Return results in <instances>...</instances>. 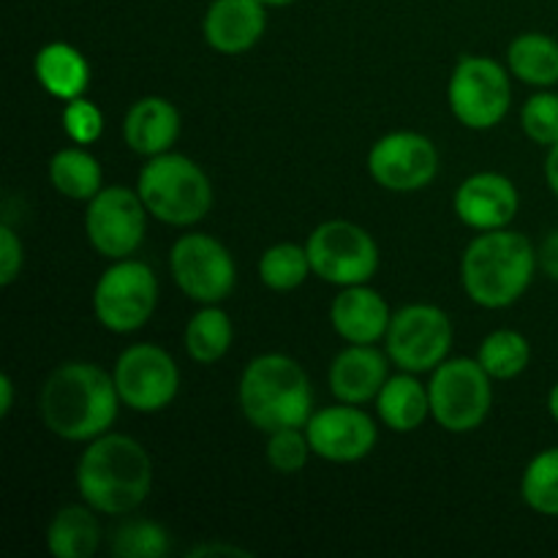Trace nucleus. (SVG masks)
<instances>
[{
  "instance_id": "1",
  "label": "nucleus",
  "mask_w": 558,
  "mask_h": 558,
  "mask_svg": "<svg viewBox=\"0 0 558 558\" xmlns=\"http://www.w3.org/2000/svg\"><path fill=\"white\" fill-rule=\"evenodd\" d=\"M114 376L96 363H63L47 376L38 414L49 434L65 441H93L112 428L120 409Z\"/></svg>"
},
{
  "instance_id": "2",
  "label": "nucleus",
  "mask_w": 558,
  "mask_h": 558,
  "mask_svg": "<svg viewBox=\"0 0 558 558\" xmlns=\"http://www.w3.org/2000/svg\"><path fill=\"white\" fill-rule=\"evenodd\" d=\"M76 488L101 515H129L153 488L150 452L131 436L107 430L80 456Z\"/></svg>"
},
{
  "instance_id": "3",
  "label": "nucleus",
  "mask_w": 558,
  "mask_h": 558,
  "mask_svg": "<svg viewBox=\"0 0 558 558\" xmlns=\"http://www.w3.org/2000/svg\"><path fill=\"white\" fill-rule=\"evenodd\" d=\"M537 248L532 240L510 229L480 232L461 259V281L472 303L499 311L518 303L537 272Z\"/></svg>"
},
{
  "instance_id": "4",
  "label": "nucleus",
  "mask_w": 558,
  "mask_h": 558,
  "mask_svg": "<svg viewBox=\"0 0 558 558\" xmlns=\"http://www.w3.org/2000/svg\"><path fill=\"white\" fill-rule=\"evenodd\" d=\"M245 420L262 434L305 428L314 414V390L303 365L289 354H259L245 365L238 385Z\"/></svg>"
},
{
  "instance_id": "5",
  "label": "nucleus",
  "mask_w": 558,
  "mask_h": 558,
  "mask_svg": "<svg viewBox=\"0 0 558 558\" xmlns=\"http://www.w3.org/2000/svg\"><path fill=\"white\" fill-rule=\"evenodd\" d=\"M142 202L153 218L172 227H191L213 207V185L205 169L183 153H161L142 167L136 180Z\"/></svg>"
},
{
  "instance_id": "6",
  "label": "nucleus",
  "mask_w": 558,
  "mask_h": 558,
  "mask_svg": "<svg viewBox=\"0 0 558 558\" xmlns=\"http://www.w3.org/2000/svg\"><path fill=\"white\" fill-rule=\"evenodd\" d=\"M430 417L450 434H472L494 407L488 371L472 357H447L428 381Z\"/></svg>"
},
{
  "instance_id": "7",
  "label": "nucleus",
  "mask_w": 558,
  "mask_h": 558,
  "mask_svg": "<svg viewBox=\"0 0 558 558\" xmlns=\"http://www.w3.org/2000/svg\"><path fill=\"white\" fill-rule=\"evenodd\" d=\"M447 101L458 123L472 131H488L499 125L510 109V76L494 58L466 54L452 69Z\"/></svg>"
},
{
  "instance_id": "8",
  "label": "nucleus",
  "mask_w": 558,
  "mask_h": 558,
  "mask_svg": "<svg viewBox=\"0 0 558 558\" xmlns=\"http://www.w3.org/2000/svg\"><path fill=\"white\" fill-rule=\"evenodd\" d=\"M158 305V281L145 262L118 259L101 272L93 292V311L109 332H136Z\"/></svg>"
},
{
  "instance_id": "9",
  "label": "nucleus",
  "mask_w": 558,
  "mask_h": 558,
  "mask_svg": "<svg viewBox=\"0 0 558 558\" xmlns=\"http://www.w3.org/2000/svg\"><path fill=\"white\" fill-rule=\"evenodd\" d=\"M308 259L314 276L336 287L368 283L379 270V245L352 221H325L311 232Z\"/></svg>"
},
{
  "instance_id": "10",
  "label": "nucleus",
  "mask_w": 558,
  "mask_h": 558,
  "mask_svg": "<svg viewBox=\"0 0 558 558\" xmlns=\"http://www.w3.org/2000/svg\"><path fill=\"white\" fill-rule=\"evenodd\" d=\"M392 365L407 374L439 368L452 349V322L441 308L414 303L396 311L385 336Z\"/></svg>"
},
{
  "instance_id": "11",
  "label": "nucleus",
  "mask_w": 558,
  "mask_h": 558,
  "mask_svg": "<svg viewBox=\"0 0 558 558\" xmlns=\"http://www.w3.org/2000/svg\"><path fill=\"white\" fill-rule=\"evenodd\" d=\"M169 270L180 292L202 305H218L227 300L238 281V267L227 245L202 232L183 234L172 245Z\"/></svg>"
},
{
  "instance_id": "12",
  "label": "nucleus",
  "mask_w": 558,
  "mask_h": 558,
  "mask_svg": "<svg viewBox=\"0 0 558 558\" xmlns=\"http://www.w3.org/2000/svg\"><path fill=\"white\" fill-rule=\"evenodd\" d=\"M147 216L150 213H147L140 191H131L125 185H109L87 202V240L107 259H129L145 240Z\"/></svg>"
},
{
  "instance_id": "13",
  "label": "nucleus",
  "mask_w": 558,
  "mask_h": 558,
  "mask_svg": "<svg viewBox=\"0 0 558 558\" xmlns=\"http://www.w3.org/2000/svg\"><path fill=\"white\" fill-rule=\"evenodd\" d=\"M114 387L120 401L140 414L167 409L180 390L178 363L167 349L153 343H134L114 363Z\"/></svg>"
},
{
  "instance_id": "14",
  "label": "nucleus",
  "mask_w": 558,
  "mask_h": 558,
  "mask_svg": "<svg viewBox=\"0 0 558 558\" xmlns=\"http://www.w3.org/2000/svg\"><path fill=\"white\" fill-rule=\"evenodd\" d=\"M368 172L381 189L396 194L423 191L439 174V150L417 131H392L371 147Z\"/></svg>"
},
{
  "instance_id": "15",
  "label": "nucleus",
  "mask_w": 558,
  "mask_h": 558,
  "mask_svg": "<svg viewBox=\"0 0 558 558\" xmlns=\"http://www.w3.org/2000/svg\"><path fill=\"white\" fill-rule=\"evenodd\" d=\"M305 436L314 456L322 461L354 463L371 456L379 430L371 414H365L357 403H341V407H327L311 414L305 423Z\"/></svg>"
},
{
  "instance_id": "16",
  "label": "nucleus",
  "mask_w": 558,
  "mask_h": 558,
  "mask_svg": "<svg viewBox=\"0 0 558 558\" xmlns=\"http://www.w3.org/2000/svg\"><path fill=\"white\" fill-rule=\"evenodd\" d=\"M456 216L477 232L510 227L518 216L521 196L515 183L499 172H477L461 183L456 191Z\"/></svg>"
},
{
  "instance_id": "17",
  "label": "nucleus",
  "mask_w": 558,
  "mask_h": 558,
  "mask_svg": "<svg viewBox=\"0 0 558 558\" xmlns=\"http://www.w3.org/2000/svg\"><path fill=\"white\" fill-rule=\"evenodd\" d=\"M390 354H381L374 343H349L330 365V390L341 403L376 401L390 379Z\"/></svg>"
},
{
  "instance_id": "18",
  "label": "nucleus",
  "mask_w": 558,
  "mask_h": 558,
  "mask_svg": "<svg viewBox=\"0 0 558 558\" xmlns=\"http://www.w3.org/2000/svg\"><path fill=\"white\" fill-rule=\"evenodd\" d=\"M262 0H213L205 14V41L221 54H243L265 36Z\"/></svg>"
},
{
  "instance_id": "19",
  "label": "nucleus",
  "mask_w": 558,
  "mask_h": 558,
  "mask_svg": "<svg viewBox=\"0 0 558 558\" xmlns=\"http://www.w3.org/2000/svg\"><path fill=\"white\" fill-rule=\"evenodd\" d=\"M390 305L376 289L365 283L341 287L330 305V322L347 343L385 341L390 327Z\"/></svg>"
},
{
  "instance_id": "20",
  "label": "nucleus",
  "mask_w": 558,
  "mask_h": 558,
  "mask_svg": "<svg viewBox=\"0 0 558 558\" xmlns=\"http://www.w3.org/2000/svg\"><path fill=\"white\" fill-rule=\"evenodd\" d=\"M180 136V112L161 96H145L125 112L123 140L140 156H161Z\"/></svg>"
},
{
  "instance_id": "21",
  "label": "nucleus",
  "mask_w": 558,
  "mask_h": 558,
  "mask_svg": "<svg viewBox=\"0 0 558 558\" xmlns=\"http://www.w3.org/2000/svg\"><path fill=\"white\" fill-rule=\"evenodd\" d=\"M33 71H36L38 85L60 101L85 96L90 85V65L85 54L65 41H52L38 49Z\"/></svg>"
},
{
  "instance_id": "22",
  "label": "nucleus",
  "mask_w": 558,
  "mask_h": 558,
  "mask_svg": "<svg viewBox=\"0 0 558 558\" xmlns=\"http://www.w3.org/2000/svg\"><path fill=\"white\" fill-rule=\"evenodd\" d=\"M376 412L381 423L396 434H412L428 420L430 396L428 387L420 385L414 374H398L385 381V387L376 396Z\"/></svg>"
},
{
  "instance_id": "23",
  "label": "nucleus",
  "mask_w": 558,
  "mask_h": 558,
  "mask_svg": "<svg viewBox=\"0 0 558 558\" xmlns=\"http://www.w3.org/2000/svg\"><path fill=\"white\" fill-rule=\"evenodd\" d=\"M90 505H71L54 512L47 529V548L54 558H90L101 545V526Z\"/></svg>"
},
{
  "instance_id": "24",
  "label": "nucleus",
  "mask_w": 558,
  "mask_h": 558,
  "mask_svg": "<svg viewBox=\"0 0 558 558\" xmlns=\"http://www.w3.org/2000/svg\"><path fill=\"white\" fill-rule=\"evenodd\" d=\"M507 65L526 85L554 87L558 85V41L545 33H521L507 49Z\"/></svg>"
},
{
  "instance_id": "25",
  "label": "nucleus",
  "mask_w": 558,
  "mask_h": 558,
  "mask_svg": "<svg viewBox=\"0 0 558 558\" xmlns=\"http://www.w3.org/2000/svg\"><path fill=\"white\" fill-rule=\"evenodd\" d=\"M49 180L65 199L90 202L104 189L101 163L82 147H63L49 161Z\"/></svg>"
},
{
  "instance_id": "26",
  "label": "nucleus",
  "mask_w": 558,
  "mask_h": 558,
  "mask_svg": "<svg viewBox=\"0 0 558 558\" xmlns=\"http://www.w3.org/2000/svg\"><path fill=\"white\" fill-rule=\"evenodd\" d=\"M234 338L232 319L218 305H205L185 325V352L194 363L213 365L229 352Z\"/></svg>"
},
{
  "instance_id": "27",
  "label": "nucleus",
  "mask_w": 558,
  "mask_h": 558,
  "mask_svg": "<svg viewBox=\"0 0 558 558\" xmlns=\"http://www.w3.org/2000/svg\"><path fill=\"white\" fill-rule=\"evenodd\" d=\"M480 365L488 371L490 379H515L529 368L532 360V347H529L526 336L518 330H496L480 343L477 352Z\"/></svg>"
},
{
  "instance_id": "28",
  "label": "nucleus",
  "mask_w": 558,
  "mask_h": 558,
  "mask_svg": "<svg viewBox=\"0 0 558 558\" xmlns=\"http://www.w3.org/2000/svg\"><path fill=\"white\" fill-rule=\"evenodd\" d=\"M308 248L298 243H276L262 254L259 278L272 292H292L311 276Z\"/></svg>"
},
{
  "instance_id": "29",
  "label": "nucleus",
  "mask_w": 558,
  "mask_h": 558,
  "mask_svg": "<svg viewBox=\"0 0 558 558\" xmlns=\"http://www.w3.org/2000/svg\"><path fill=\"white\" fill-rule=\"evenodd\" d=\"M521 496L537 515L558 518V447L543 450L529 461L521 480Z\"/></svg>"
},
{
  "instance_id": "30",
  "label": "nucleus",
  "mask_w": 558,
  "mask_h": 558,
  "mask_svg": "<svg viewBox=\"0 0 558 558\" xmlns=\"http://www.w3.org/2000/svg\"><path fill=\"white\" fill-rule=\"evenodd\" d=\"M112 554L118 558H163L169 554V532L161 523L131 521L114 532Z\"/></svg>"
},
{
  "instance_id": "31",
  "label": "nucleus",
  "mask_w": 558,
  "mask_h": 558,
  "mask_svg": "<svg viewBox=\"0 0 558 558\" xmlns=\"http://www.w3.org/2000/svg\"><path fill=\"white\" fill-rule=\"evenodd\" d=\"M523 134L537 145L550 147L558 142V93H534L521 112Z\"/></svg>"
},
{
  "instance_id": "32",
  "label": "nucleus",
  "mask_w": 558,
  "mask_h": 558,
  "mask_svg": "<svg viewBox=\"0 0 558 558\" xmlns=\"http://www.w3.org/2000/svg\"><path fill=\"white\" fill-rule=\"evenodd\" d=\"M267 461L278 474H298L308 463L311 441L300 428H281L267 434Z\"/></svg>"
},
{
  "instance_id": "33",
  "label": "nucleus",
  "mask_w": 558,
  "mask_h": 558,
  "mask_svg": "<svg viewBox=\"0 0 558 558\" xmlns=\"http://www.w3.org/2000/svg\"><path fill=\"white\" fill-rule=\"evenodd\" d=\"M63 131L74 145H93L104 134L101 109L85 96L65 101L63 109Z\"/></svg>"
},
{
  "instance_id": "34",
  "label": "nucleus",
  "mask_w": 558,
  "mask_h": 558,
  "mask_svg": "<svg viewBox=\"0 0 558 558\" xmlns=\"http://www.w3.org/2000/svg\"><path fill=\"white\" fill-rule=\"evenodd\" d=\"M22 265H25V251H22V240L16 238L14 229L9 223L0 227V283L11 287L20 278Z\"/></svg>"
},
{
  "instance_id": "35",
  "label": "nucleus",
  "mask_w": 558,
  "mask_h": 558,
  "mask_svg": "<svg viewBox=\"0 0 558 558\" xmlns=\"http://www.w3.org/2000/svg\"><path fill=\"white\" fill-rule=\"evenodd\" d=\"M537 262L550 281H558V229L543 240V245L537 248Z\"/></svg>"
},
{
  "instance_id": "36",
  "label": "nucleus",
  "mask_w": 558,
  "mask_h": 558,
  "mask_svg": "<svg viewBox=\"0 0 558 558\" xmlns=\"http://www.w3.org/2000/svg\"><path fill=\"white\" fill-rule=\"evenodd\" d=\"M207 554H223V556H251L248 550H243L240 545H196L189 556H207Z\"/></svg>"
},
{
  "instance_id": "37",
  "label": "nucleus",
  "mask_w": 558,
  "mask_h": 558,
  "mask_svg": "<svg viewBox=\"0 0 558 558\" xmlns=\"http://www.w3.org/2000/svg\"><path fill=\"white\" fill-rule=\"evenodd\" d=\"M545 180H548V189L558 196V142L548 147V158H545Z\"/></svg>"
},
{
  "instance_id": "38",
  "label": "nucleus",
  "mask_w": 558,
  "mask_h": 558,
  "mask_svg": "<svg viewBox=\"0 0 558 558\" xmlns=\"http://www.w3.org/2000/svg\"><path fill=\"white\" fill-rule=\"evenodd\" d=\"M11 407H14V381L9 374L0 376V417H9Z\"/></svg>"
},
{
  "instance_id": "39",
  "label": "nucleus",
  "mask_w": 558,
  "mask_h": 558,
  "mask_svg": "<svg viewBox=\"0 0 558 558\" xmlns=\"http://www.w3.org/2000/svg\"><path fill=\"white\" fill-rule=\"evenodd\" d=\"M548 412H550V417L556 420V425H558V381L554 387H550V396H548Z\"/></svg>"
},
{
  "instance_id": "40",
  "label": "nucleus",
  "mask_w": 558,
  "mask_h": 558,
  "mask_svg": "<svg viewBox=\"0 0 558 558\" xmlns=\"http://www.w3.org/2000/svg\"><path fill=\"white\" fill-rule=\"evenodd\" d=\"M262 3L265 5H289V3H294V0H262Z\"/></svg>"
}]
</instances>
